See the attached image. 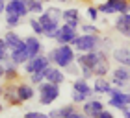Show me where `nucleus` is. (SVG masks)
Segmentation results:
<instances>
[{"instance_id": "c03bdc74", "label": "nucleus", "mask_w": 130, "mask_h": 118, "mask_svg": "<svg viewBox=\"0 0 130 118\" xmlns=\"http://www.w3.org/2000/svg\"><path fill=\"white\" fill-rule=\"evenodd\" d=\"M126 102H128V107H130V94H128V96H126Z\"/></svg>"}, {"instance_id": "dca6fc26", "label": "nucleus", "mask_w": 130, "mask_h": 118, "mask_svg": "<svg viewBox=\"0 0 130 118\" xmlns=\"http://www.w3.org/2000/svg\"><path fill=\"white\" fill-rule=\"evenodd\" d=\"M28 59H30V55H28V50H26V43H21L17 48L11 50V61H13L15 65H24Z\"/></svg>"}, {"instance_id": "39448f33", "label": "nucleus", "mask_w": 130, "mask_h": 118, "mask_svg": "<svg viewBox=\"0 0 130 118\" xmlns=\"http://www.w3.org/2000/svg\"><path fill=\"white\" fill-rule=\"evenodd\" d=\"M108 96H110V98H108V105H110V107L119 109L121 113L128 109V102H126V96H128V94L123 92L121 88H117V87L111 85V88L108 91Z\"/></svg>"}, {"instance_id": "5701e85b", "label": "nucleus", "mask_w": 130, "mask_h": 118, "mask_svg": "<svg viewBox=\"0 0 130 118\" xmlns=\"http://www.w3.org/2000/svg\"><path fill=\"white\" fill-rule=\"evenodd\" d=\"M4 39H6V43H8V46L11 50L13 48H17L21 43H24V39L21 37L17 32H13V30H9V32H6V35H4Z\"/></svg>"}, {"instance_id": "cd10ccee", "label": "nucleus", "mask_w": 130, "mask_h": 118, "mask_svg": "<svg viewBox=\"0 0 130 118\" xmlns=\"http://www.w3.org/2000/svg\"><path fill=\"white\" fill-rule=\"evenodd\" d=\"M21 20H22V17H19V15H6V26L9 30H15L21 24Z\"/></svg>"}, {"instance_id": "6e6552de", "label": "nucleus", "mask_w": 130, "mask_h": 118, "mask_svg": "<svg viewBox=\"0 0 130 118\" xmlns=\"http://www.w3.org/2000/svg\"><path fill=\"white\" fill-rule=\"evenodd\" d=\"M76 37H78V30H76V28H71L69 24H65V22H63V24L58 28L54 41H56L58 44H71Z\"/></svg>"}, {"instance_id": "a18cd8bd", "label": "nucleus", "mask_w": 130, "mask_h": 118, "mask_svg": "<svg viewBox=\"0 0 130 118\" xmlns=\"http://www.w3.org/2000/svg\"><path fill=\"white\" fill-rule=\"evenodd\" d=\"M2 109H4V105H2V102H0V113H2Z\"/></svg>"}, {"instance_id": "0eeeda50", "label": "nucleus", "mask_w": 130, "mask_h": 118, "mask_svg": "<svg viewBox=\"0 0 130 118\" xmlns=\"http://www.w3.org/2000/svg\"><path fill=\"white\" fill-rule=\"evenodd\" d=\"M39 22H41V26H43V35L46 39H54L56 37V32H58V28H60V20H56V19H52V17L46 13V11H43V13H39Z\"/></svg>"}, {"instance_id": "c85d7f7f", "label": "nucleus", "mask_w": 130, "mask_h": 118, "mask_svg": "<svg viewBox=\"0 0 130 118\" xmlns=\"http://www.w3.org/2000/svg\"><path fill=\"white\" fill-rule=\"evenodd\" d=\"M45 81V72H35V74H30V83L37 87L39 83Z\"/></svg>"}, {"instance_id": "1a4fd4ad", "label": "nucleus", "mask_w": 130, "mask_h": 118, "mask_svg": "<svg viewBox=\"0 0 130 118\" xmlns=\"http://www.w3.org/2000/svg\"><path fill=\"white\" fill-rule=\"evenodd\" d=\"M2 100H4L8 105H22V100L19 98V92H17V83H15V81H6L4 92H2Z\"/></svg>"}, {"instance_id": "72a5a7b5", "label": "nucleus", "mask_w": 130, "mask_h": 118, "mask_svg": "<svg viewBox=\"0 0 130 118\" xmlns=\"http://www.w3.org/2000/svg\"><path fill=\"white\" fill-rule=\"evenodd\" d=\"M80 30L84 33H100V30L95 24H80Z\"/></svg>"}, {"instance_id": "4be33fe9", "label": "nucleus", "mask_w": 130, "mask_h": 118, "mask_svg": "<svg viewBox=\"0 0 130 118\" xmlns=\"http://www.w3.org/2000/svg\"><path fill=\"white\" fill-rule=\"evenodd\" d=\"M19 78V65H15L13 61L4 63V79L6 81H17Z\"/></svg>"}, {"instance_id": "20e7f679", "label": "nucleus", "mask_w": 130, "mask_h": 118, "mask_svg": "<svg viewBox=\"0 0 130 118\" xmlns=\"http://www.w3.org/2000/svg\"><path fill=\"white\" fill-rule=\"evenodd\" d=\"M100 13L104 15H115V13H130V2L128 0H106L100 6H97Z\"/></svg>"}, {"instance_id": "4468645a", "label": "nucleus", "mask_w": 130, "mask_h": 118, "mask_svg": "<svg viewBox=\"0 0 130 118\" xmlns=\"http://www.w3.org/2000/svg\"><path fill=\"white\" fill-rule=\"evenodd\" d=\"M93 72H95V76H106V74H110V59H108V52L99 50V61H97L95 67H93Z\"/></svg>"}, {"instance_id": "9b49d317", "label": "nucleus", "mask_w": 130, "mask_h": 118, "mask_svg": "<svg viewBox=\"0 0 130 118\" xmlns=\"http://www.w3.org/2000/svg\"><path fill=\"white\" fill-rule=\"evenodd\" d=\"M6 15H19V17L30 15L26 0H8V4H6Z\"/></svg>"}, {"instance_id": "58836bf2", "label": "nucleus", "mask_w": 130, "mask_h": 118, "mask_svg": "<svg viewBox=\"0 0 130 118\" xmlns=\"http://www.w3.org/2000/svg\"><path fill=\"white\" fill-rule=\"evenodd\" d=\"M99 118H113V114H111V111L102 109V111H100V114H99Z\"/></svg>"}, {"instance_id": "aec40b11", "label": "nucleus", "mask_w": 130, "mask_h": 118, "mask_svg": "<svg viewBox=\"0 0 130 118\" xmlns=\"http://www.w3.org/2000/svg\"><path fill=\"white\" fill-rule=\"evenodd\" d=\"M17 92H19V98L24 102H30L35 96V88L32 87V83H17Z\"/></svg>"}, {"instance_id": "7ed1b4c3", "label": "nucleus", "mask_w": 130, "mask_h": 118, "mask_svg": "<svg viewBox=\"0 0 130 118\" xmlns=\"http://www.w3.org/2000/svg\"><path fill=\"white\" fill-rule=\"evenodd\" d=\"M37 94H39V103L41 105H50L60 96V85L50 83V81L45 79L43 83L37 85Z\"/></svg>"}, {"instance_id": "423d86ee", "label": "nucleus", "mask_w": 130, "mask_h": 118, "mask_svg": "<svg viewBox=\"0 0 130 118\" xmlns=\"http://www.w3.org/2000/svg\"><path fill=\"white\" fill-rule=\"evenodd\" d=\"M48 65H52L50 59H48V55L39 54V55H35V57H30L24 65H22V67H24L26 74L30 76V74H35V72H43V70L48 67Z\"/></svg>"}, {"instance_id": "9d476101", "label": "nucleus", "mask_w": 130, "mask_h": 118, "mask_svg": "<svg viewBox=\"0 0 130 118\" xmlns=\"http://www.w3.org/2000/svg\"><path fill=\"white\" fill-rule=\"evenodd\" d=\"M102 109H104V103L97 98H87L82 103V113H84V116H89V118H99Z\"/></svg>"}, {"instance_id": "b1692460", "label": "nucleus", "mask_w": 130, "mask_h": 118, "mask_svg": "<svg viewBox=\"0 0 130 118\" xmlns=\"http://www.w3.org/2000/svg\"><path fill=\"white\" fill-rule=\"evenodd\" d=\"M111 76H115V78H121L130 83V67H125V65H117V67L111 70Z\"/></svg>"}, {"instance_id": "de8ad7c7", "label": "nucleus", "mask_w": 130, "mask_h": 118, "mask_svg": "<svg viewBox=\"0 0 130 118\" xmlns=\"http://www.w3.org/2000/svg\"><path fill=\"white\" fill-rule=\"evenodd\" d=\"M125 15H126V19H128V20H130V13H125Z\"/></svg>"}, {"instance_id": "ddd939ff", "label": "nucleus", "mask_w": 130, "mask_h": 118, "mask_svg": "<svg viewBox=\"0 0 130 118\" xmlns=\"http://www.w3.org/2000/svg\"><path fill=\"white\" fill-rule=\"evenodd\" d=\"M45 79L50 81V83H56V85H61L65 81V74H63V68L56 67V65H48L45 70Z\"/></svg>"}, {"instance_id": "412c9836", "label": "nucleus", "mask_w": 130, "mask_h": 118, "mask_svg": "<svg viewBox=\"0 0 130 118\" xmlns=\"http://www.w3.org/2000/svg\"><path fill=\"white\" fill-rule=\"evenodd\" d=\"M110 88H111V83H110V79H106V76H95L93 91L97 94H108Z\"/></svg>"}, {"instance_id": "f8f14e48", "label": "nucleus", "mask_w": 130, "mask_h": 118, "mask_svg": "<svg viewBox=\"0 0 130 118\" xmlns=\"http://www.w3.org/2000/svg\"><path fill=\"white\" fill-rule=\"evenodd\" d=\"M84 113H78L76 111V105L74 103H69V105H63V107L60 109H54V111H50L48 116L50 118H80Z\"/></svg>"}, {"instance_id": "a878e982", "label": "nucleus", "mask_w": 130, "mask_h": 118, "mask_svg": "<svg viewBox=\"0 0 130 118\" xmlns=\"http://www.w3.org/2000/svg\"><path fill=\"white\" fill-rule=\"evenodd\" d=\"M61 19H63V22L78 20V19H80V13H78V9H76V8H69V9H63Z\"/></svg>"}, {"instance_id": "79ce46f5", "label": "nucleus", "mask_w": 130, "mask_h": 118, "mask_svg": "<svg viewBox=\"0 0 130 118\" xmlns=\"http://www.w3.org/2000/svg\"><path fill=\"white\" fill-rule=\"evenodd\" d=\"M123 114H125V116H126V118H130V107H128V109H126V111H123Z\"/></svg>"}, {"instance_id": "bb28decb", "label": "nucleus", "mask_w": 130, "mask_h": 118, "mask_svg": "<svg viewBox=\"0 0 130 118\" xmlns=\"http://www.w3.org/2000/svg\"><path fill=\"white\" fill-rule=\"evenodd\" d=\"M43 0H26V6H28V11H30V13H43Z\"/></svg>"}, {"instance_id": "09e8293b", "label": "nucleus", "mask_w": 130, "mask_h": 118, "mask_svg": "<svg viewBox=\"0 0 130 118\" xmlns=\"http://www.w3.org/2000/svg\"><path fill=\"white\" fill-rule=\"evenodd\" d=\"M43 2H54V0H43Z\"/></svg>"}, {"instance_id": "f3484780", "label": "nucleus", "mask_w": 130, "mask_h": 118, "mask_svg": "<svg viewBox=\"0 0 130 118\" xmlns=\"http://www.w3.org/2000/svg\"><path fill=\"white\" fill-rule=\"evenodd\" d=\"M73 91L86 94L87 98H95V96H97V92H95V91H93V88L89 87L87 79H84V78H76V79H74V83H73Z\"/></svg>"}, {"instance_id": "6ab92c4d", "label": "nucleus", "mask_w": 130, "mask_h": 118, "mask_svg": "<svg viewBox=\"0 0 130 118\" xmlns=\"http://www.w3.org/2000/svg\"><path fill=\"white\" fill-rule=\"evenodd\" d=\"M111 59H113L117 65L130 67V48H115L111 52Z\"/></svg>"}, {"instance_id": "a19ab883", "label": "nucleus", "mask_w": 130, "mask_h": 118, "mask_svg": "<svg viewBox=\"0 0 130 118\" xmlns=\"http://www.w3.org/2000/svg\"><path fill=\"white\" fill-rule=\"evenodd\" d=\"M0 79H4V63H0Z\"/></svg>"}, {"instance_id": "4c0bfd02", "label": "nucleus", "mask_w": 130, "mask_h": 118, "mask_svg": "<svg viewBox=\"0 0 130 118\" xmlns=\"http://www.w3.org/2000/svg\"><path fill=\"white\" fill-rule=\"evenodd\" d=\"M100 46H104V48H106V52H108V50L111 48V39H110V37L102 39V44H100Z\"/></svg>"}, {"instance_id": "f704fd0d", "label": "nucleus", "mask_w": 130, "mask_h": 118, "mask_svg": "<svg viewBox=\"0 0 130 118\" xmlns=\"http://www.w3.org/2000/svg\"><path fill=\"white\" fill-rule=\"evenodd\" d=\"M110 83L113 85V87H117V88H125V87L128 85V81H125V79H121V78H115V76H111Z\"/></svg>"}, {"instance_id": "ea45409f", "label": "nucleus", "mask_w": 130, "mask_h": 118, "mask_svg": "<svg viewBox=\"0 0 130 118\" xmlns=\"http://www.w3.org/2000/svg\"><path fill=\"white\" fill-rule=\"evenodd\" d=\"M6 4H8V0H0V15L6 13Z\"/></svg>"}, {"instance_id": "a211bd4d", "label": "nucleus", "mask_w": 130, "mask_h": 118, "mask_svg": "<svg viewBox=\"0 0 130 118\" xmlns=\"http://www.w3.org/2000/svg\"><path fill=\"white\" fill-rule=\"evenodd\" d=\"M115 30L123 35V37L130 39V20L126 19L125 13H119V15H117V19H115Z\"/></svg>"}, {"instance_id": "2eb2a0df", "label": "nucleus", "mask_w": 130, "mask_h": 118, "mask_svg": "<svg viewBox=\"0 0 130 118\" xmlns=\"http://www.w3.org/2000/svg\"><path fill=\"white\" fill-rule=\"evenodd\" d=\"M24 43H26V50H28V55L30 57H35L41 54V50H43V44H41L39 41V35H28L24 37Z\"/></svg>"}, {"instance_id": "473e14b6", "label": "nucleus", "mask_w": 130, "mask_h": 118, "mask_svg": "<svg viewBox=\"0 0 130 118\" xmlns=\"http://www.w3.org/2000/svg\"><path fill=\"white\" fill-rule=\"evenodd\" d=\"M46 13H48L52 19L60 20V22L63 20V19H61V13H63V11H61V9H58V8H46Z\"/></svg>"}, {"instance_id": "f257e3e1", "label": "nucleus", "mask_w": 130, "mask_h": 118, "mask_svg": "<svg viewBox=\"0 0 130 118\" xmlns=\"http://www.w3.org/2000/svg\"><path fill=\"white\" fill-rule=\"evenodd\" d=\"M46 55H48V59H50L52 65H56V67H60L63 70L67 68L71 63L76 61L74 48L71 44H60V46H56V48H52Z\"/></svg>"}, {"instance_id": "49530a36", "label": "nucleus", "mask_w": 130, "mask_h": 118, "mask_svg": "<svg viewBox=\"0 0 130 118\" xmlns=\"http://www.w3.org/2000/svg\"><path fill=\"white\" fill-rule=\"evenodd\" d=\"M58 2H71V0H58Z\"/></svg>"}, {"instance_id": "393cba45", "label": "nucleus", "mask_w": 130, "mask_h": 118, "mask_svg": "<svg viewBox=\"0 0 130 118\" xmlns=\"http://www.w3.org/2000/svg\"><path fill=\"white\" fill-rule=\"evenodd\" d=\"M11 61V48L8 46L4 37H0V63H8Z\"/></svg>"}, {"instance_id": "c756f323", "label": "nucleus", "mask_w": 130, "mask_h": 118, "mask_svg": "<svg viewBox=\"0 0 130 118\" xmlns=\"http://www.w3.org/2000/svg\"><path fill=\"white\" fill-rule=\"evenodd\" d=\"M30 28L34 30L35 35H43V26H41L39 19H30Z\"/></svg>"}, {"instance_id": "7c9ffc66", "label": "nucleus", "mask_w": 130, "mask_h": 118, "mask_svg": "<svg viewBox=\"0 0 130 118\" xmlns=\"http://www.w3.org/2000/svg\"><path fill=\"white\" fill-rule=\"evenodd\" d=\"M99 13H100V11H99L97 6H89L87 11H86V15H87V19H89V20H97L99 19Z\"/></svg>"}, {"instance_id": "c9c22d12", "label": "nucleus", "mask_w": 130, "mask_h": 118, "mask_svg": "<svg viewBox=\"0 0 130 118\" xmlns=\"http://www.w3.org/2000/svg\"><path fill=\"white\" fill-rule=\"evenodd\" d=\"M87 100V96L86 94H82V92H76V91H73V102L74 103H84Z\"/></svg>"}, {"instance_id": "2f4dec72", "label": "nucleus", "mask_w": 130, "mask_h": 118, "mask_svg": "<svg viewBox=\"0 0 130 118\" xmlns=\"http://www.w3.org/2000/svg\"><path fill=\"white\" fill-rule=\"evenodd\" d=\"M80 74H82V78H84V79H91V78H95V72H93V68H91V67H80Z\"/></svg>"}, {"instance_id": "37998d69", "label": "nucleus", "mask_w": 130, "mask_h": 118, "mask_svg": "<svg viewBox=\"0 0 130 118\" xmlns=\"http://www.w3.org/2000/svg\"><path fill=\"white\" fill-rule=\"evenodd\" d=\"M2 92H4V85L0 83V96H2Z\"/></svg>"}, {"instance_id": "f03ea898", "label": "nucleus", "mask_w": 130, "mask_h": 118, "mask_svg": "<svg viewBox=\"0 0 130 118\" xmlns=\"http://www.w3.org/2000/svg\"><path fill=\"white\" fill-rule=\"evenodd\" d=\"M100 44H102V39L99 33H82L71 43V46L76 52H93V50H99Z\"/></svg>"}, {"instance_id": "e433bc0d", "label": "nucleus", "mask_w": 130, "mask_h": 118, "mask_svg": "<svg viewBox=\"0 0 130 118\" xmlns=\"http://www.w3.org/2000/svg\"><path fill=\"white\" fill-rule=\"evenodd\" d=\"M24 116H26V118H46L43 113H39V111H28Z\"/></svg>"}]
</instances>
